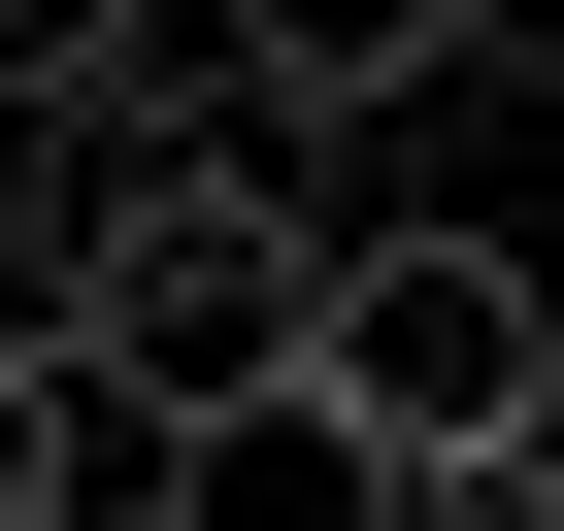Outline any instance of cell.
Listing matches in <instances>:
<instances>
[{
	"label": "cell",
	"instance_id": "obj_1",
	"mask_svg": "<svg viewBox=\"0 0 564 531\" xmlns=\"http://www.w3.org/2000/svg\"><path fill=\"white\" fill-rule=\"evenodd\" d=\"M333 333V199H300V133H133V199H100V300H67V366L133 399V432H199V399H265Z\"/></svg>",
	"mask_w": 564,
	"mask_h": 531
},
{
	"label": "cell",
	"instance_id": "obj_2",
	"mask_svg": "<svg viewBox=\"0 0 564 531\" xmlns=\"http://www.w3.org/2000/svg\"><path fill=\"white\" fill-rule=\"evenodd\" d=\"M300 399H333V432L432 498L465 432H531V399H564V266H531V232H465V199H366V232H333V333H300Z\"/></svg>",
	"mask_w": 564,
	"mask_h": 531
},
{
	"label": "cell",
	"instance_id": "obj_3",
	"mask_svg": "<svg viewBox=\"0 0 564 531\" xmlns=\"http://www.w3.org/2000/svg\"><path fill=\"white\" fill-rule=\"evenodd\" d=\"M133 531H432V498H399V465H366V432H333L300 366H265V399H199V432H133Z\"/></svg>",
	"mask_w": 564,
	"mask_h": 531
},
{
	"label": "cell",
	"instance_id": "obj_4",
	"mask_svg": "<svg viewBox=\"0 0 564 531\" xmlns=\"http://www.w3.org/2000/svg\"><path fill=\"white\" fill-rule=\"evenodd\" d=\"M199 67H232L265 133H399V100L465 67V0H199Z\"/></svg>",
	"mask_w": 564,
	"mask_h": 531
},
{
	"label": "cell",
	"instance_id": "obj_5",
	"mask_svg": "<svg viewBox=\"0 0 564 531\" xmlns=\"http://www.w3.org/2000/svg\"><path fill=\"white\" fill-rule=\"evenodd\" d=\"M0 531H133V399L100 366H0Z\"/></svg>",
	"mask_w": 564,
	"mask_h": 531
},
{
	"label": "cell",
	"instance_id": "obj_6",
	"mask_svg": "<svg viewBox=\"0 0 564 531\" xmlns=\"http://www.w3.org/2000/svg\"><path fill=\"white\" fill-rule=\"evenodd\" d=\"M0 100H133V0H0Z\"/></svg>",
	"mask_w": 564,
	"mask_h": 531
},
{
	"label": "cell",
	"instance_id": "obj_7",
	"mask_svg": "<svg viewBox=\"0 0 564 531\" xmlns=\"http://www.w3.org/2000/svg\"><path fill=\"white\" fill-rule=\"evenodd\" d=\"M432 531H564V399H531V432H465V465H432Z\"/></svg>",
	"mask_w": 564,
	"mask_h": 531
},
{
	"label": "cell",
	"instance_id": "obj_8",
	"mask_svg": "<svg viewBox=\"0 0 564 531\" xmlns=\"http://www.w3.org/2000/svg\"><path fill=\"white\" fill-rule=\"evenodd\" d=\"M531 266H564V232H531Z\"/></svg>",
	"mask_w": 564,
	"mask_h": 531
}]
</instances>
